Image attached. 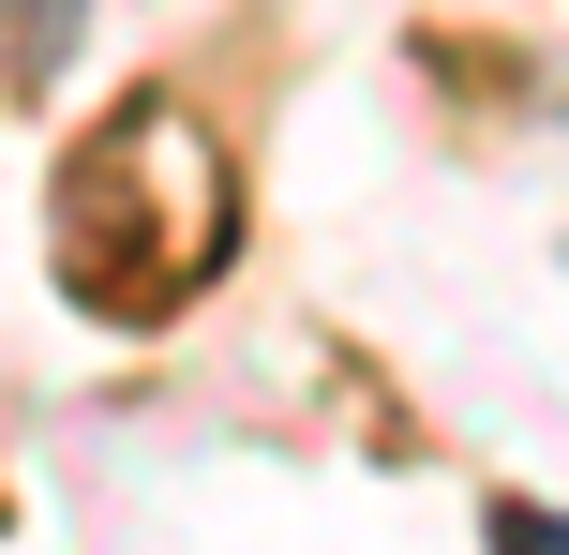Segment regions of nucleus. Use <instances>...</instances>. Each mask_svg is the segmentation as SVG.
<instances>
[{
    "mask_svg": "<svg viewBox=\"0 0 569 555\" xmlns=\"http://www.w3.org/2000/svg\"><path fill=\"white\" fill-rule=\"evenodd\" d=\"M495 555H569V526L555 511H495Z\"/></svg>",
    "mask_w": 569,
    "mask_h": 555,
    "instance_id": "2",
    "label": "nucleus"
},
{
    "mask_svg": "<svg viewBox=\"0 0 569 555\" xmlns=\"http://www.w3.org/2000/svg\"><path fill=\"white\" fill-rule=\"evenodd\" d=\"M16 16H30V46H16V90H46V60L76 46V0H16Z\"/></svg>",
    "mask_w": 569,
    "mask_h": 555,
    "instance_id": "1",
    "label": "nucleus"
}]
</instances>
